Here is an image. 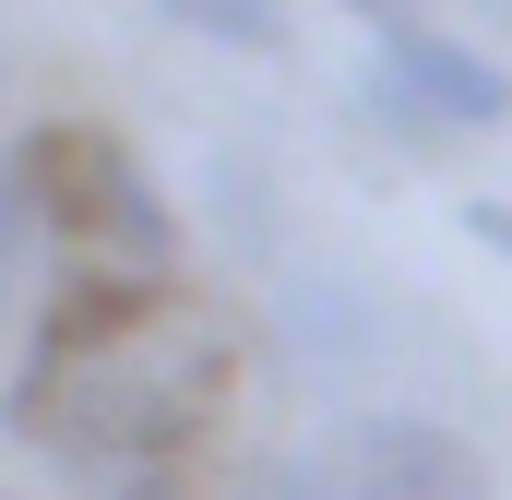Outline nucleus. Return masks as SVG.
Instances as JSON below:
<instances>
[{
    "instance_id": "nucleus-1",
    "label": "nucleus",
    "mask_w": 512,
    "mask_h": 500,
    "mask_svg": "<svg viewBox=\"0 0 512 500\" xmlns=\"http://www.w3.org/2000/svg\"><path fill=\"white\" fill-rule=\"evenodd\" d=\"M227 393V334L203 310L167 298V274H72L24 358H12V441L36 453H120V465H167Z\"/></svg>"
},
{
    "instance_id": "nucleus-2",
    "label": "nucleus",
    "mask_w": 512,
    "mask_h": 500,
    "mask_svg": "<svg viewBox=\"0 0 512 500\" xmlns=\"http://www.w3.org/2000/svg\"><path fill=\"white\" fill-rule=\"evenodd\" d=\"M12 239L60 250L72 274H167L179 262V215L143 179L120 131L96 120H48L12 143Z\"/></svg>"
},
{
    "instance_id": "nucleus-3",
    "label": "nucleus",
    "mask_w": 512,
    "mask_h": 500,
    "mask_svg": "<svg viewBox=\"0 0 512 500\" xmlns=\"http://www.w3.org/2000/svg\"><path fill=\"white\" fill-rule=\"evenodd\" d=\"M239 500H489V465H477L465 429L382 405V417H346V429L251 465Z\"/></svg>"
},
{
    "instance_id": "nucleus-4",
    "label": "nucleus",
    "mask_w": 512,
    "mask_h": 500,
    "mask_svg": "<svg viewBox=\"0 0 512 500\" xmlns=\"http://www.w3.org/2000/svg\"><path fill=\"white\" fill-rule=\"evenodd\" d=\"M370 108L405 143H453V131H501L512 120V72L477 60L465 36H429V24H393L370 36Z\"/></svg>"
},
{
    "instance_id": "nucleus-5",
    "label": "nucleus",
    "mask_w": 512,
    "mask_h": 500,
    "mask_svg": "<svg viewBox=\"0 0 512 500\" xmlns=\"http://www.w3.org/2000/svg\"><path fill=\"white\" fill-rule=\"evenodd\" d=\"M167 24H191V36H215V48H251V60H286L298 48V12L286 0H155Z\"/></svg>"
},
{
    "instance_id": "nucleus-6",
    "label": "nucleus",
    "mask_w": 512,
    "mask_h": 500,
    "mask_svg": "<svg viewBox=\"0 0 512 500\" xmlns=\"http://www.w3.org/2000/svg\"><path fill=\"white\" fill-rule=\"evenodd\" d=\"M120 500H191V489H179V465H131V489Z\"/></svg>"
},
{
    "instance_id": "nucleus-7",
    "label": "nucleus",
    "mask_w": 512,
    "mask_h": 500,
    "mask_svg": "<svg viewBox=\"0 0 512 500\" xmlns=\"http://www.w3.org/2000/svg\"><path fill=\"white\" fill-rule=\"evenodd\" d=\"M465 227H477L489 250H512V203H465Z\"/></svg>"
},
{
    "instance_id": "nucleus-8",
    "label": "nucleus",
    "mask_w": 512,
    "mask_h": 500,
    "mask_svg": "<svg viewBox=\"0 0 512 500\" xmlns=\"http://www.w3.org/2000/svg\"><path fill=\"white\" fill-rule=\"evenodd\" d=\"M346 12H358L370 36H393V24H405V0H346Z\"/></svg>"
}]
</instances>
